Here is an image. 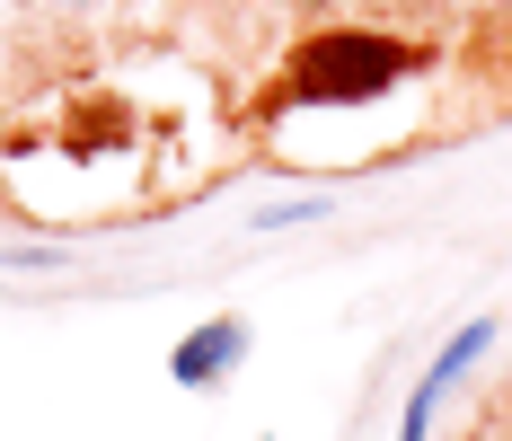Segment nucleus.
Masks as SVG:
<instances>
[{
  "mask_svg": "<svg viewBox=\"0 0 512 441\" xmlns=\"http://www.w3.org/2000/svg\"><path fill=\"white\" fill-rule=\"evenodd\" d=\"M486 344H495V318H468L460 336L433 353V371H424V380H415V397H407V424H398V441H424V433H433V406L451 397V380H460L468 362H486Z\"/></svg>",
  "mask_w": 512,
  "mask_h": 441,
  "instance_id": "nucleus-2",
  "label": "nucleus"
},
{
  "mask_svg": "<svg viewBox=\"0 0 512 441\" xmlns=\"http://www.w3.org/2000/svg\"><path fill=\"white\" fill-rule=\"evenodd\" d=\"M292 9H327V0H292Z\"/></svg>",
  "mask_w": 512,
  "mask_h": 441,
  "instance_id": "nucleus-4",
  "label": "nucleus"
},
{
  "mask_svg": "<svg viewBox=\"0 0 512 441\" xmlns=\"http://www.w3.org/2000/svg\"><path fill=\"white\" fill-rule=\"evenodd\" d=\"M415 71V53L398 36H380V27H309L292 62H283V89L274 98L292 106H371L389 98L398 80Z\"/></svg>",
  "mask_w": 512,
  "mask_h": 441,
  "instance_id": "nucleus-1",
  "label": "nucleus"
},
{
  "mask_svg": "<svg viewBox=\"0 0 512 441\" xmlns=\"http://www.w3.org/2000/svg\"><path fill=\"white\" fill-rule=\"evenodd\" d=\"M62 9H89V0H62Z\"/></svg>",
  "mask_w": 512,
  "mask_h": 441,
  "instance_id": "nucleus-5",
  "label": "nucleus"
},
{
  "mask_svg": "<svg viewBox=\"0 0 512 441\" xmlns=\"http://www.w3.org/2000/svg\"><path fill=\"white\" fill-rule=\"evenodd\" d=\"M239 353H248V327H239V318H212V327H195V336L168 353V380H177V389H212V380L239 371Z\"/></svg>",
  "mask_w": 512,
  "mask_h": 441,
  "instance_id": "nucleus-3",
  "label": "nucleus"
}]
</instances>
